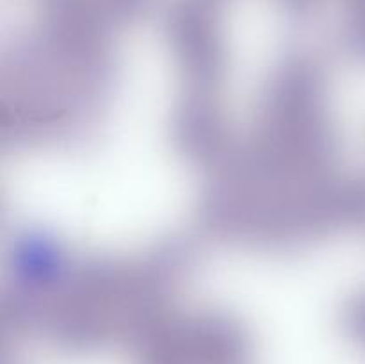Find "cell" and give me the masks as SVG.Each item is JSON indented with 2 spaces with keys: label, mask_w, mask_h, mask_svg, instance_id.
Returning a JSON list of instances; mask_svg holds the SVG:
<instances>
[]
</instances>
